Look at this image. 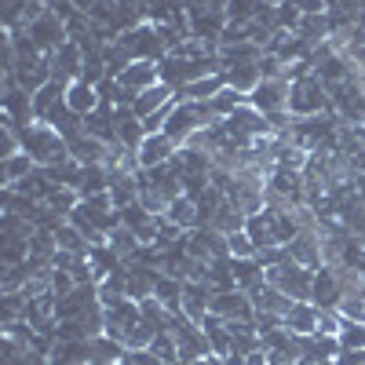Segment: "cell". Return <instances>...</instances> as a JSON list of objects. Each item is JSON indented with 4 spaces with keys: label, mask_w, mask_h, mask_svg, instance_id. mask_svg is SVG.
Masks as SVG:
<instances>
[{
    "label": "cell",
    "mask_w": 365,
    "mask_h": 365,
    "mask_svg": "<svg viewBox=\"0 0 365 365\" xmlns=\"http://www.w3.org/2000/svg\"><path fill=\"white\" fill-rule=\"evenodd\" d=\"M165 220H168V223H175L179 230H194V227H201L197 201H194V197H187V194H179V197L165 208Z\"/></svg>",
    "instance_id": "cell-19"
},
{
    "label": "cell",
    "mask_w": 365,
    "mask_h": 365,
    "mask_svg": "<svg viewBox=\"0 0 365 365\" xmlns=\"http://www.w3.org/2000/svg\"><path fill=\"white\" fill-rule=\"evenodd\" d=\"M245 103H249V96H245V91H237V88H230V84L220 91V96H212V99H208L212 113H216L220 120H227V117H230L237 106H245Z\"/></svg>",
    "instance_id": "cell-28"
},
{
    "label": "cell",
    "mask_w": 365,
    "mask_h": 365,
    "mask_svg": "<svg viewBox=\"0 0 365 365\" xmlns=\"http://www.w3.org/2000/svg\"><path fill=\"white\" fill-rule=\"evenodd\" d=\"M289 91H292V81H289V77H263V81L256 84V91L249 96V103H252L259 113H267V117L289 113Z\"/></svg>",
    "instance_id": "cell-6"
},
{
    "label": "cell",
    "mask_w": 365,
    "mask_h": 365,
    "mask_svg": "<svg viewBox=\"0 0 365 365\" xmlns=\"http://www.w3.org/2000/svg\"><path fill=\"white\" fill-rule=\"evenodd\" d=\"M113 128H117V143H125L128 150H139L146 139L143 117L132 106H113Z\"/></svg>",
    "instance_id": "cell-10"
},
{
    "label": "cell",
    "mask_w": 365,
    "mask_h": 365,
    "mask_svg": "<svg viewBox=\"0 0 365 365\" xmlns=\"http://www.w3.org/2000/svg\"><path fill=\"white\" fill-rule=\"evenodd\" d=\"M22 132V150L29 158H34L41 168H55V165H66L70 161V146L66 139L58 135L51 125H44V120H34V125L19 128Z\"/></svg>",
    "instance_id": "cell-1"
},
{
    "label": "cell",
    "mask_w": 365,
    "mask_h": 365,
    "mask_svg": "<svg viewBox=\"0 0 365 365\" xmlns=\"http://www.w3.org/2000/svg\"><path fill=\"white\" fill-rule=\"evenodd\" d=\"M120 88H128V91H146V88H154V84H161V66L158 63H132V66H125L117 77H113Z\"/></svg>",
    "instance_id": "cell-13"
},
{
    "label": "cell",
    "mask_w": 365,
    "mask_h": 365,
    "mask_svg": "<svg viewBox=\"0 0 365 365\" xmlns=\"http://www.w3.org/2000/svg\"><path fill=\"white\" fill-rule=\"evenodd\" d=\"M340 354V340L329 332H311L303 336V358H336Z\"/></svg>",
    "instance_id": "cell-25"
},
{
    "label": "cell",
    "mask_w": 365,
    "mask_h": 365,
    "mask_svg": "<svg viewBox=\"0 0 365 365\" xmlns=\"http://www.w3.org/2000/svg\"><path fill=\"white\" fill-rule=\"evenodd\" d=\"M37 168H41V165L22 150V154H15V158H4V165H0V175H4V187H15V182H22L26 175H34Z\"/></svg>",
    "instance_id": "cell-23"
},
{
    "label": "cell",
    "mask_w": 365,
    "mask_h": 365,
    "mask_svg": "<svg viewBox=\"0 0 365 365\" xmlns=\"http://www.w3.org/2000/svg\"><path fill=\"white\" fill-rule=\"evenodd\" d=\"M55 241H58V249H63V252H73V256H88V252H91V241H88L70 220L55 227Z\"/></svg>",
    "instance_id": "cell-24"
},
{
    "label": "cell",
    "mask_w": 365,
    "mask_h": 365,
    "mask_svg": "<svg viewBox=\"0 0 365 365\" xmlns=\"http://www.w3.org/2000/svg\"><path fill=\"white\" fill-rule=\"evenodd\" d=\"M263 0H227V19L237 22V26H249L263 15Z\"/></svg>",
    "instance_id": "cell-30"
},
{
    "label": "cell",
    "mask_w": 365,
    "mask_h": 365,
    "mask_svg": "<svg viewBox=\"0 0 365 365\" xmlns=\"http://www.w3.org/2000/svg\"><path fill=\"white\" fill-rule=\"evenodd\" d=\"M88 365H117V361H99V358H96V361H88Z\"/></svg>",
    "instance_id": "cell-42"
},
{
    "label": "cell",
    "mask_w": 365,
    "mask_h": 365,
    "mask_svg": "<svg viewBox=\"0 0 365 365\" xmlns=\"http://www.w3.org/2000/svg\"><path fill=\"white\" fill-rule=\"evenodd\" d=\"M227 88V77L223 73H212V77H201L194 84H187L182 91H175L179 103H208L212 96H220V91Z\"/></svg>",
    "instance_id": "cell-18"
},
{
    "label": "cell",
    "mask_w": 365,
    "mask_h": 365,
    "mask_svg": "<svg viewBox=\"0 0 365 365\" xmlns=\"http://www.w3.org/2000/svg\"><path fill=\"white\" fill-rule=\"evenodd\" d=\"M84 132H88V135H96V139H103L106 146H113V143H117L113 106H99L96 113H88V117H84Z\"/></svg>",
    "instance_id": "cell-20"
},
{
    "label": "cell",
    "mask_w": 365,
    "mask_h": 365,
    "mask_svg": "<svg viewBox=\"0 0 365 365\" xmlns=\"http://www.w3.org/2000/svg\"><path fill=\"white\" fill-rule=\"evenodd\" d=\"M154 296L165 303L168 311H182V278H172V274L161 270V278L154 285Z\"/></svg>",
    "instance_id": "cell-27"
},
{
    "label": "cell",
    "mask_w": 365,
    "mask_h": 365,
    "mask_svg": "<svg viewBox=\"0 0 365 365\" xmlns=\"http://www.w3.org/2000/svg\"><path fill=\"white\" fill-rule=\"evenodd\" d=\"M340 299H344V282H340L336 267L322 263V267L314 270V289H311V303H314L318 311H336V307H340Z\"/></svg>",
    "instance_id": "cell-7"
},
{
    "label": "cell",
    "mask_w": 365,
    "mask_h": 365,
    "mask_svg": "<svg viewBox=\"0 0 365 365\" xmlns=\"http://www.w3.org/2000/svg\"><path fill=\"white\" fill-rule=\"evenodd\" d=\"M128 354H132V361H135V365H168L165 358H158L150 347H143V351H128Z\"/></svg>",
    "instance_id": "cell-38"
},
{
    "label": "cell",
    "mask_w": 365,
    "mask_h": 365,
    "mask_svg": "<svg viewBox=\"0 0 365 365\" xmlns=\"http://www.w3.org/2000/svg\"><path fill=\"white\" fill-rule=\"evenodd\" d=\"M267 282H270L274 289H282L285 296H292V299H311L314 270L303 267V263H296V259H282V263L267 267Z\"/></svg>",
    "instance_id": "cell-4"
},
{
    "label": "cell",
    "mask_w": 365,
    "mask_h": 365,
    "mask_svg": "<svg viewBox=\"0 0 365 365\" xmlns=\"http://www.w3.org/2000/svg\"><path fill=\"white\" fill-rule=\"evenodd\" d=\"M336 340H340V351H365V322H347L344 318Z\"/></svg>",
    "instance_id": "cell-31"
},
{
    "label": "cell",
    "mask_w": 365,
    "mask_h": 365,
    "mask_svg": "<svg viewBox=\"0 0 365 365\" xmlns=\"http://www.w3.org/2000/svg\"><path fill=\"white\" fill-rule=\"evenodd\" d=\"M26 354H29V347H26V344H19V340L4 336V365H26Z\"/></svg>",
    "instance_id": "cell-35"
},
{
    "label": "cell",
    "mask_w": 365,
    "mask_h": 365,
    "mask_svg": "<svg viewBox=\"0 0 365 365\" xmlns=\"http://www.w3.org/2000/svg\"><path fill=\"white\" fill-rule=\"evenodd\" d=\"M347 322H365V292H347L336 307Z\"/></svg>",
    "instance_id": "cell-33"
},
{
    "label": "cell",
    "mask_w": 365,
    "mask_h": 365,
    "mask_svg": "<svg viewBox=\"0 0 365 365\" xmlns=\"http://www.w3.org/2000/svg\"><path fill=\"white\" fill-rule=\"evenodd\" d=\"M77 289V282H73V274L70 270H58V267H51V292L63 299V296H70Z\"/></svg>",
    "instance_id": "cell-34"
},
{
    "label": "cell",
    "mask_w": 365,
    "mask_h": 365,
    "mask_svg": "<svg viewBox=\"0 0 365 365\" xmlns=\"http://www.w3.org/2000/svg\"><path fill=\"white\" fill-rule=\"evenodd\" d=\"M223 77H227L230 88H237V91H245V96H252L256 84L263 81V70H259V63H241V66L223 70Z\"/></svg>",
    "instance_id": "cell-22"
},
{
    "label": "cell",
    "mask_w": 365,
    "mask_h": 365,
    "mask_svg": "<svg viewBox=\"0 0 365 365\" xmlns=\"http://www.w3.org/2000/svg\"><path fill=\"white\" fill-rule=\"evenodd\" d=\"M66 146H70V158L77 165H106V154H110V146L88 132H77L73 139H66Z\"/></svg>",
    "instance_id": "cell-12"
},
{
    "label": "cell",
    "mask_w": 365,
    "mask_h": 365,
    "mask_svg": "<svg viewBox=\"0 0 365 365\" xmlns=\"http://www.w3.org/2000/svg\"><path fill=\"white\" fill-rule=\"evenodd\" d=\"M26 37H29V44H34L41 55H55L58 48H63L66 41H70V34H66V22L58 19V15H51V11H44L41 19H34L26 26Z\"/></svg>",
    "instance_id": "cell-5"
},
{
    "label": "cell",
    "mask_w": 365,
    "mask_h": 365,
    "mask_svg": "<svg viewBox=\"0 0 365 365\" xmlns=\"http://www.w3.org/2000/svg\"><path fill=\"white\" fill-rule=\"evenodd\" d=\"M285 249H289V259H296V263H303V267H311V270L322 267V234H318V227L299 230Z\"/></svg>",
    "instance_id": "cell-8"
},
{
    "label": "cell",
    "mask_w": 365,
    "mask_h": 365,
    "mask_svg": "<svg viewBox=\"0 0 365 365\" xmlns=\"http://www.w3.org/2000/svg\"><path fill=\"white\" fill-rule=\"evenodd\" d=\"M84 70V48L77 41H66L63 48H58L51 55V73L55 77H63V81H77Z\"/></svg>",
    "instance_id": "cell-15"
},
{
    "label": "cell",
    "mask_w": 365,
    "mask_h": 365,
    "mask_svg": "<svg viewBox=\"0 0 365 365\" xmlns=\"http://www.w3.org/2000/svg\"><path fill=\"white\" fill-rule=\"evenodd\" d=\"M299 365H336V358H299Z\"/></svg>",
    "instance_id": "cell-39"
},
{
    "label": "cell",
    "mask_w": 365,
    "mask_h": 365,
    "mask_svg": "<svg viewBox=\"0 0 365 365\" xmlns=\"http://www.w3.org/2000/svg\"><path fill=\"white\" fill-rule=\"evenodd\" d=\"M110 249H113L120 259H132V256L143 249V241H139V234H135V230H128L125 223H120V227H113V230H110Z\"/></svg>",
    "instance_id": "cell-29"
},
{
    "label": "cell",
    "mask_w": 365,
    "mask_h": 365,
    "mask_svg": "<svg viewBox=\"0 0 365 365\" xmlns=\"http://www.w3.org/2000/svg\"><path fill=\"white\" fill-rule=\"evenodd\" d=\"M172 99H175V91H172V88H168V84L161 81V84H154V88H146V91H139V99H135V106H132V110H135V113H139V117L146 120V117L154 113V110L168 106Z\"/></svg>",
    "instance_id": "cell-21"
},
{
    "label": "cell",
    "mask_w": 365,
    "mask_h": 365,
    "mask_svg": "<svg viewBox=\"0 0 365 365\" xmlns=\"http://www.w3.org/2000/svg\"><path fill=\"white\" fill-rule=\"evenodd\" d=\"M263 4H267V8H282V4H285V0H263Z\"/></svg>",
    "instance_id": "cell-40"
},
{
    "label": "cell",
    "mask_w": 365,
    "mask_h": 365,
    "mask_svg": "<svg viewBox=\"0 0 365 365\" xmlns=\"http://www.w3.org/2000/svg\"><path fill=\"white\" fill-rule=\"evenodd\" d=\"M245 220H249V216H245V212H241L237 205L223 201V208L216 212V216H212V223H208V227H216L220 234H227V237H230V234H237V230H245Z\"/></svg>",
    "instance_id": "cell-26"
},
{
    "label": "cell",
    "mask_w": 365,
    "mask_h": 365,
    "mask_svg": "<svg viewBox=\"0 0 365 365\" xmlns=\"http://www.w3.org/2000/svg\"><path fill=\"white\" fill-rule=\"evenodd\" d=\"M66 106L77 113V117H88V113H96L103 106V96H99V84H88L84 77L70 81L66 88Z\"/></svg>",
    "instance_id": "cell-11"
},
{
    "label": "cell",
    "mask_w": 365,
    "mask_h": 365,
    "mask_svg": "<svg viewBox=\"0 0 365 365\" xmlns=\"http://www.w3.org/2000/svg\"><path fill=\"white\" fill-rule=\"evenodd\" d=\"M289 4H292L299 15H325V11H329L325 0H289Z\"/></svg>",
    "instance_id": "cell-37"
},
{
    "label": "cell",
    "mask_w": 365,
    "mask_h": 365,
    "mask_svg": "<svg viewBox=\"0 0 365 365\" xmlns=\"http://www.w3.org/2000/svg\"><path fill=\"white\" fill-rule=\"evenodd\" d=\"M187 15H197V11H216V8H227V0H179Z\"/></svg>",
    "instance_id": "cell-36"
},
{
    "label": "cell",
    "mask_w": 365,
    "mask_h": 365,
    "mask_svg": "<svg viewBox=\"0 0 365 365\" xmlns=\"http://www.w3.org/2000/svg\"><path fill=\"white\" fill-rule=\"evenodd\" d=\"M252 296V303H256V314H274V318H285L289 311H292V296H285L282 289H274L270 282H263L256 292H249Z\"/></svg>",
    "instance_id": "cell-14"
},
{
    "label": "cell",
    "mask_w": 365,
    "mask_h": 365,
    "mask_svg": "<svg viewBox=\"0 0 365 365\" xmlns=\"http://www.w3.org/2000/svg\"><path fill=\"white\" fill-rule=\"evenodd\" d=\"M66 88H70V81L51 77L41 91H34V117H37V120H48L51 110H58V106L66 103Z\"/></svg>",
    "instance_id": "cell-16"
},
{
    "label": "cell",
    "mask_w": 365,
    "mask_h": 365,
    "mask_svg": "<svg viewBox=\"0 0 365 365\" xmlns=\"http://www.w3.org/2000/svg\"><path fill=\"white\" fill-rule=\"evenodd\" d=\"M282 325L289 332H299V336H311V332H318V307L311 299H296L292 311L282 318Z\"/></svg>",
    "instance_id": "cell-17"
},
{
    "label": "cell",
    "mask_w": 365,
    "mask_h": 365,
    "mask_svg": "<svg viewBox=\"0 0 365 365\" xmlns=\"http://www.w3.org/2000/svg\"><path fill=\"white\" fill-rule=\"evenodd\" d=\"M227 241H230V256H234V259H256V252H259L256 241L249 237V230H237V234H230Z\"/></svg>",
    "instance_id": "cell-32"
},
{
    "label": "cell",
    "mask_w": 365,
    "mask_h": 365,
    "mask_svg": "<svg viewBox=\"0 0 365 365\" xmlns=\"http://www.w3.org/2000/svg\"><path fill=\"white\" fill-rule=\"evenodd\" d=\"M117 44L128 51L132 63H161V58L168 55V48H165L154 22H139V26L125 29V34L117 37Z\"/></svg>",
    "instance_id": "cell-2"
},
{
    "label": "cell",
    "mask_w": 365,
    "mask_h": 365,
    "mask_svg": "<svg viewBox=\"0 0 365 365\" xmlns=\"http://www.w3.org/2000/svg\"><path fill=\"white\" fill-rule=\"evenodd\" d=\"M117 365H135V361H132V354H125V358H120Z\"/></svg>",
    "instance_id": "cell-41"
},
{
    "label": "cell",
    "mask_w": 365,
    "mask_h": 365,
    "mask_svg": "<svg viewBox=\"0 0 365 365\" xmlns=\"http://www.w3.org/2000/svg\"><path fill=\"white\" fill-rule=\"evenodd\" d=\"M325 110L332 113V99H329V88L314 73L292 81V91H289V113L292 117H314Z\"/></svg>",
    "instance_id": "cell-3"
},
{
    "label": "cell",
    "mask_w": 365,
    "mask_h": 365,
    "mask_svg": "<svg viewBox=\"0 0 365 365\" xmlns=\"http://www.w3.org/2000/svg\"><path fill=\"white\" fill-rule=\"evenodd\" d=\"M175 154H179V146H175V139H168L165 132H158V135H146V139H143V146L135 150L139 168H158V165L172 161Z\"/></svg>",
    "instance_id": "cell-9"
}]
</instances>
